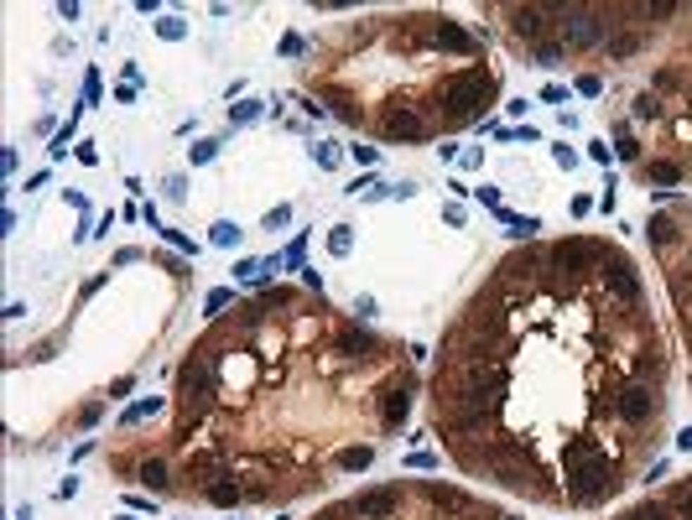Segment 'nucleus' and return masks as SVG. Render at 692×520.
Listing matches in <instances>:
<instances>
[{
  "mask_svg": "<svg viewBox=\"0 0 692 520\" xmlns=\"http://www.w3.org/2000/svg\"><path fill=\"white\" fill-rule=\"evenodd\" d=\"M370 458H375V448H344L339 452V469H349V474L354 469H370Z\"/></svg>",
  "mask_w": 692,
  "mask_h": 520,
  "instance_id": "nucleus-13",
  "label": "nucleus"
},
{
  "mask_svg": "<svg viewBox=\"0 0 692 520\" xmlns=\"http://www.w3.org/2000/svg\"><path fill=\"white\" fill-rule=\"evenodd\" d=\"M234 239H239L234 224H214V245H234Z\"/></svg>",
  "mask_w": 692,
  "mask_h": 520,
  "instance_id": "nucleus-28",
  "label": "nucleus"
},
{
  "mask_svg": "<svg viewBox=\"0 0 692 520\" xmlns=\"http://www.w3.org/2000/svg\"><path fill=\"white\" fill-rule=\"evenodd\" d=\"M396 510H401V489H365L359 500H349V515L354 520H391Z\"/></svg>",
  "mask_w": 692,
  "mask_h": 520,
  "instance_id": "nucleus-3",
  "label": "nucleus"
},
{
  "mask_svg": "<svg viewBox=\"0 0 692 520\" xmlns=\"http://www.w3.org/2000/svg\"><path fill=\"white\" fill-rule=\"evenodd\" d=\"M385 136L391 141H417V136H427V120L417 110H391L385 115Z\"/></svg>",
  "mask_w": 692,
  "mask_h": 520,
  "instance_id": "nucleus-7",
  "label": "nucleus"
},
{
  "mask_svg": "<svg viewBox=\"0 0 692 520\" xmlns=\"http://www.w3.org/2000/svg\"><path fill=\"white\" fill-rule=\"evenodd\" d=\"M510 234L515 239H531V234H536V219H510Z\"/></svg>",
  "mask_w": 692,
  "mask_h": 520,
  "instance_id": "nucleus-27",
  "label": "nucleus"
},
{
  "mask_svg": "<svg viewBox=\"0 0 692 520\" xmlns=\"http://www.w3.org/2000/svg\"><path fill=\"white\" fill-rule=\"evenodd\" d=\"M677 510H682V520H692V484L677 489Z\"/></svg>",
  "mask_w": 692,
  "mask_h": 520,
  "instance_id": "nucleus-29",
  "label": "nucleus"
},
{
  "mask_svg": "<svg viewBox=\"0 0 692 520\" xmlns=\"http://www.w3.org/2000/svg\"><path fill=\"white\" fill-rule=\"evenodd\" d=\"M437 42H443V47H458V52H469V47H474L469 37H463L458 26H453V21H443V26H437Z\"/></svg>",
  "mask_w": 692,
  "mask_h": 520,
  "instance_id": "nucleus-14",
  "label": "nucleus"
},
{
  "mask_svg": "<svg viewBox=\"0 0 692 520\" xmlns=\"http://www.w3.org/2000/svg\"><path fill=\"white\" fill-rule=\"evenodd\" d=\"M562 469H567V495H573L578 505H593L598 495L615 489V463H609L598 448H589V443L567 448L562 452Z\"/></svg>",
  "mask_w": 692,
  "mask_h": 520,
  "instance_id": "nucleus-1",
  "label": "nucleus"
},
{
  "mask_svg": "<svg viewBox=\"0 0 692 520\" xmlns=\"http://www.w3.org/2000/svg\"><path fill=\"white\" fill-rule=\"evenodd\" d=\"M177 380H182V401H193V395H208V359L193 354L188 364L177 369Z\"/></svg>",
  "mask_w": 692,
  "mask_h": 520,
  "instance_id": "nucleus-9",
  "label": "nucleus"
},
{
  "mask_svg": "<svg viewBox=\"0 0 692 520\" xmlns=\"http://www.w3.org/2000/svg\"><path fill=\"white\" fill-rule=\"evenodd\" d=\"M677 448H692V426H687V432H677Z\"/></svg>",
  "mask_w": 692,
  "mask_h": 520,
  "instance_id": "nucleus-33",
  "label": "nucleus"
},
{
  "mask_svg": "<svg viewBox=\"0 0 692 520\" xmlns=\"http://www.w3.org/2000/svg\"><path fill=\"white\" fill-rule=\"evenodd\" d=\"M432 505L437 510H469V500H463L458 489H432Z\"/></svg>",
  "mask_w": 692,
  "mask_h": 520,
  "instance_id": "nucleus-15",
  "label": "nucleus"
},
{
  "mask_svg": "<svg viewBox=\"0 0 692 520\" xmlns=\"http://www.w3.org/2000/svg\"><path fill=\"white\" fill-rule=\"evenodd\" d=\"M443 104H448V120H453V125L474 120L489 104V73H458L453 84L443 89Z\"/></svg>",
  "mask_w": 692,
  "mask_h": 520,
  "instance_id": "nucleus-2",
  "label": "nucleus"
},
{
  "mask_svg": "<svg viewBox=\"0 0 692 520\" xmlns=\"http://www.w3.org/2000/svg\"><path fill=\"white\" fill-rule=\"evenodd\" d=\"M141 484L146 489H167V469L162 463H141Z\"/></svg>",
  "mask_w": 692,
  "mask_h": 520,
  "instance_id": "nucleus-18",
  "label": "nucleus"
},
{
  "mask_svg": "<svg viewBox=\"0 0 692 520\" xmlns=\"http://www.w3.org/2000/svg\"><path fill=\"white\" fill-rule=\"evenodd\" d=\"M536 58H541V68H557V63H562V52H557V47H541Z\"/></svg>",
  "mask_w": 692,
  "mask_h": 520,
  "instance_id": "nucleus-30",
  "label": "nucleus"
},
{
  "mask_svg": "<svg viewBox=\"0 0 692 520\" xmlns=\"http://www.w3.org/2000/svg\"><path fill=\"white\" fill-rule=\"evenodd\" d=\"M604 281H609V291H615V297H624V302L641 297V276L630 271V260H609V265H604Z\"/></svg>",
  "mask_w": 692,
  "mask_h": 520,
  "instance_id": "nucleus-8",
  "label": "nucleus"
},
{
  "mask_svg": "<svg viewBox=\"0 0 692 520\" xmlns=\"http://www.w3.org/2000/svg\"><path fill=\"white\" fill-rule=\"evenodd\" d=\"M344 515H349V505H344V510H323L317 520H344Z\"/></svg>",
  "mask_w": 692,
  "mask_h": 520,
  "instance_id": "nucleus-32",
  "label": "nucleus"
},
{
  "mask_svg": "<svg viewBox=\"0 0 692 520\" xmlns=\"http://www.w3.org/2000/svg\"><path fill=\"white\" fill-rule=\"evenodd\" d=\"M156 32H162V37H167V42H177V37H182V32H188V26H182L177 16H167V21H156Z\"/></svg>",
  "mask_w": 692,
  "mask_h": 520,
  "instance_id": "nucleus-26",
  "label": "nucleus"
},
{
  "mask_svg": "<svg viewBox=\"0 0 692 520\" xmlns=\"http://www.w3.org/2000/svg\"><path fill=\"white\" fill-rule=\"evenodd\" d=\"M489 411H495V391H479V385H469V391H463V401L453 406V417L469 426V421H484Z\"/></svg>",
  "mask_w": 692,
  "mask_h": 520,
  "instance_id": "nucleus-6",
  "label": "nucleus"
},
{
  "mask_svg": "<svg viewBox=\"0 0 692 520\" xmlns=\"http://www.w3.org/2000/svg\"><path fill=\"white\" fill-rule=\"evenodd\" d=\"M562 32H567V42H573V47H593V42H604V21H598V11H583V6L567 11Z\"/></svg>",
  "mask_w": 692,
  "mask_h": 520,
  "instance_id": "nucleus-4",
  "label": "nucleus"
},
{
  "mask_svg": "<svg viewBox=\"0 0 692 520\" xmlns=\"http://www.w3.org/2000/svg\"><path fill=\"white\" fill-rule=\"evenodd\" d=\"M650 182H682V167L677 162H650Z\"/></svg>",
  "mask_w": 692,
  "mask_h": 520,
  "instance_id": "nucleus-19",
  "label": "nucleus"
},
{
  "mask_svg": "<svg viewBox=\"0 0 692 520\" xmlns=\"http://www.w3.org/2000/svg\"><path fill=\"white\" fill-rule=\"evenodd\" d=\"M339 349H344V354H359V359H365L370 349H375V343H370V333H344V343H339Z\"/></svg>",
  "mask_w": 692,
  "mask_h": 520,
  "instance_id": "nucleus-17",
  "label": "nucleus"
},
{
  "mask_svg": "<svg viewBox=\"0 0 692 520\" xmlns=\"http://www.w3.org/2000/svg\"><path fill=\"white\" fill-rule=\"evenodd\" d=\"M615 406H619V417H624V421H650V417H656V395H650V385H641V380H630V385H624Z\"/></svg>",
  "mask_w": 692,
  "mask_h": 520,
  "instance_id": "nucleus-5",
  "label": "nucleus"
},
{
  "mask_svg": "<svg viewBox=\"0 0 692 520\" xmlns=\"http://www.w3.org/2000/svg\"><path fill=\"white\" fill-rule=\"evenodd\" d=\"M656 115H661L656 94H641V99H635V120H656Z\"/></svg>",
  "mask_w": 692,
  "mask_h": 520,
  "instance_id": "nucleus-24",
  "label": "nucleus"
},
{
  "mask_svg": "<svg viewBox=\"0 0 692 520\" xmlns=\"http://www.w3.org/2000/svg\"><path fill=\"white\" fill-rule=\"evenodd\" d=\"M328 245H334V255H349V245H354V234H349V224H339L334 234H328Z\"/></svg>",
  "mask_w": 692,
  "mask_h": 520,
  "instance_id": "nucleus-23",
  "label": "nucleus"
},
{
  "mask_svg": "<svg viewBox=\"0 0 692 520\" xmlns=\"http://www.w3.org/2000/svg\"><path fill=\"white\" fill-rule=\"evenodd\" d=\"M650 239H656V245H672V239H677V224H672V219H650Z\"/></svg>",
  "mask_w": 692,
  "mask_h": 520,
  "instance_id": "nucleus-21",
  "label": "nucleus"
},
{
  "mask_svg": "<svg viewBox=\"0 0 692 520\" xmlns=\"http://www.w3.org/2000/svg\"><path fill=\"white\" fill-rule=\"evenodd\" d=\"M287 219H291V208H271L265 213V229H276V224H287Z\"/></svg>",
  "mask_w": 692,
  "mask_h": 520,
  "instance_id": "nucleus-31",
  "label": "nucleus"
},
{
  "mask_svg": "<svg viewBox=\"0 0 692 520\" xmlns=\"http://www.w3.org/2000/svg\"><path fill=\"white\" fill-rule=\"evenodd\" d=\"M531 478H536V474H531V469H515V463H505V469H500V484H510V489H526Z\"/></svg>",
  "mask_w": 692,
  "mask_h": 520,
  "instance_id": "nucleus-16",
  "label": "nucleus"
},
{
  "mask_svg": "<svg viewBox=\"0 0 692 520\" xmlns=\"http://www.w3.org/2000/svg\"><path fill=\"white\" fill-rule=\"evenodd\" d=\"M541 16H547L541 6H515V21H510V26H515L521 37H541Z\"/></svg>",
  "mask_w": 692,
  "mask_h": 520,
  "instance_id": "nucleus-12",
  "label": "nucleus"
},
{
  "mask_svg": "<svg viewBox=\"0 0 692 520\" xmlns=\"http://www.w3.org/2000/svg\"><path fill=\"white\" fill-rule=\"evenodd\" d=\"M120 520H136V515H120Z\"/></svg>",
  "mask_w": 692,
  "mask_h": 520,
  "instance_id": "nucleus-34",
  "label": "nucleus"
},
{
  "mask_svg": "<svg viewBox=\"0 0 692 520\" xmlns=\"http://www.w3.org/2000/svg\"><path fill=\"white\" fill-rule=\"evenodd\" d=\"M624 520H672V515L661 510V505H635V510L624 515Z\"/></svg>",
  "mask_w": 692,
  "mask_h": 520,
  "instance_id": "nucleus-25",
  "label": "nucleus"
},
{
  "mask_svg": "<svg viewBox=\"0 0 692 520\" xmlns=\"http://www.w3.org/2000/svg\"><path fill=\"white\" fill-rule=\"evenodd\" d=\"M589 260H593V250L578 245V239H573V245H557V250H552V265H562V271H578V265H589Z\"/></svg>",
  "mask_w": 692,
  "mask_h": 520,
  "instance_id": "nucleus-11",
  "label": "nucleus"
},
{
  "mask_svg": "<svg viewBox=\"0 0 692 520\" xmlns=\"http://www.w3.org/2000/svg\"><path fill=\"white\" fill-rule=\"evenodd\" d=\"M156 411H162V401H136L125 411V426H136V421H146V417H156Z\"/></svg>",
  "mask_w": 692,
  "mask_h": 520,
  "instance_id": "nucleus-20",
  "label": "nucleus"
},
{
  "mask_svg": "<svg viewBox=\"0 0 692 520\" xmlns=\"http://www.w3.org/2000/svg\"><path fill=\"white\" fill-rule=\"evenodd\" d=\"M208 500L214 505H239V489L234 484H208Z\"/></svg>",
  "mask_w": 692,
  "mask_h": 520,
  "instance_id": "nucleus-22",
  "label": "nucleus"
},
{
  "mask_svg": "<svg viewBox=\"0 0 692 520\" xmlns=\"http://www.w3.org/2000/svg\"><path fill=\"white\" fill-rule=\"evenodd\" d=\"M406 411H411V395H406V385H391V391H385V401H380V417H385V426H401V421H406Z\"/></svg>",
  "mask_w": 692,
  "mask_h": 520,
  "instance_id": "nucleus-10",
  "label": "nucleus"
}]
</instances>
